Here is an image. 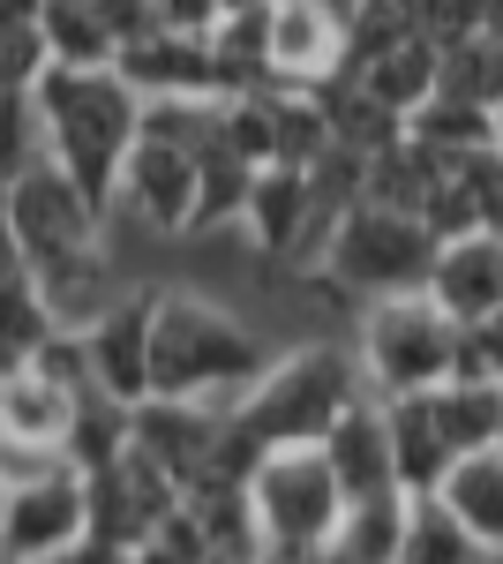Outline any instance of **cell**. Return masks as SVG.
Returning <instances> with one entry per match:
<instances>
[{
	"mask_svg": "<svg viewBox=\"0 0 503 564\" xmlns=\"http://www.w3.org/2000/svg\"><path fill=\"white\" fill-rule=\"evenodd\" d=\"M436 414H444V436L459 452L503 444V377H451V384H436Z\"/></svg>",
	"mask_w": 503,
	"mask_h": 564,
	"instance_id": "24",
	"label": "cell"
},
{
	"mask_svg": "<svg viewBox=\"0 0 503 564\" xmlns=\"http://www.w3.org/2000/svg\"><path fill=\"white\" fill-rule=\"evenodd\" d=\"M271 339L255 332L241 302L210 286H158V332H151V391L233 406L271 369Z\"/></svg>",
	"mask_w": 503,
	"mask_h": 564,
	"instance_id": "1",
	"label": "cell"
},
{
	"mask_svg": "<svg viewBox=\"0 0 503 564\" xmlns=\"http://www.w3.org/2000/svg\"><path fill=\"white\" fill-rule=\"evenodd\" d=\"M0 204H8V181H0Z\"/></svg>",
	"mask_w": 503,
	"mask_h": 564,
	"instance_id": "33",
	"label": "cell"
},
{
	"mask_svg": "<svg viewBox=\"0 0 503 564\" xmlns=\"http://www.w3.org/2000/svg\"><path fill=\"white\" fill-rule=\"evenodd\" d=\"M113 68H121L143 98H226V90H218V53H210V39H196V31H151L143 45H128Z\"/></svg>",
	"mask_w": 503,
	"mask_h": 564,
	"instance_id": "12",
	"label": "cell"
},
{
	"mask_svg": "<svg viewBox=\"0 0 503 564\" xmlns=\"http://www.w3.org/2000/svg\"><path fill=\"white\" fill-rule=\"evenodd\" d=\"M316 8H331V15H346V23H353V8H361V0H316Z\"/></svg>",
	"mask_w": 503,
	"mask_h": 564,
	"instance_id": "30",
	"label": "cell"
},
{
	"mask_svg": "<svg viewBox=\"0 0 503 564\" xmlns=\"http://www.w3.org/2000/svg\"><path fill=\"white\" fill-rule=\"evenodd\" d=\"M249 505H255L263 557L308 564V557H331V534L353 497H346V481H338L324 444H271L249 467Z\"/></svg>",
	"mask_w": 503,
	"mask_h": 564,
	"instance_id": "5",
	"label": "cell"
},
{
	"mask_svg": "<svg viewBox=\"0 0 503 564\" xmlns=\"http://www.w3.org/2000/svg\"><path fill=\"white\" fill-rule=\"evenodd\" d=\"M45 53H53L61 68H113V61H121V45L106 31L98 0H45Z\"/></svg>",
	"mask_w": 503,
	"mask_h": 564,
	"instance_id": "22",
	"label": "cell"
},
{
	"mask_svg": "<svg viewBox=\"0 0 503 564\" xmlns=\"http://www.w3.org/2000/svg\"><path fill=\"white\" fill-rule=\"evenodd\" d=\"M451 377H503V308H489L481 324H466V347Z\"/></svg>",
	"mask_w": 503,
	"mask_h": 564,
	"instance_id": "27",
	"label": "cell"
},
{
	"mask_svg": "<svg viewBox=\"0 0 503 564\" xmlns=\"http://www.w3.org/2000/svg\"><path fill=\"white\" fill-rule=\"evenodd\" d=\"M151 332H158V286H128L84 324V354H90V384L113 399H151Z\"/></svg>",
	"mask_w": 503,
	"mask_h": 564,
	"instance_id": "9",
	"label": "cell"
},
{
	"mask_svg": "<svg viewBox=\"0 0 503 564\" xmlns=\"http://www.w3.org/2000/svg\"><path fill=\"white\" fill-rule=\"evenodd\" d=\"M84 542H90V481L68 459L8 489V505H0V557L53 564V557H84Z\"/></svg>",
	"mask_w": 503,
	"mask_h": 564,
	"instance_id": "7",
	"label": "cell"
},
{
	"mask_svg": "<svg viewBox=\"0 0 503 564\" xmlns=\"http://www.w3.org/2000/svg\"><path fill=\"white\" fill-rule=\"evenodd\" d=\"M143 557H181V564H188V557H210V534H204V520H196V505H188V497H181L166 520L151 527Z\"/></svg>",
	"mask_w": 503,
	"mask_h": 564,
	"instance_id": "26",
	"label": "cell"
},
{
	"mask_svg": "<svg viewBox=\"0 0 503 564\" xmlns=\"http://www.w3.org/2000/svg\"><path fill=\"white\" fill-rule=\"evenodd\" d=\"M218 8H226V15H241V8H263V0H218Z\"/></svg>",
	"mask_w": 503,
	"mask_h": 564,
	"instance_id": "31",
	"label": "cell"
},
{
	"mask_svg": "<svg viewBox=\"0 0 503 564\" xmlns=\"http://www.w3.org/2000/svg\"><path fill=\"white\" fill-rule=\"evenodd\" d=\"M496 151H503V98H496Z\"/></svg>",
	"mask_w": 503,
	"mask_h": 564,
	"instance_id": "32",
	"label": "cell"
},
{
	"mask_svg": "<svg viewBox=\"0 0 503 564\" xmlns=\"http://www.w3.org/2000/svg\"><path fill=\"white\" fill-rule=\"evenodd\" d=\"M369 391L361 377V354L353 339H294V347L271 354V369L255 377L226 414H233V430L249 436L255 452H271V444H324L331 422Z\"/></svg>",
	"mask_w": 503,
	"mask_h": 564,
	"instance_id": "3",
	"label": "cell"
},
{
	"mask_svg": "<svg viewBox=\"0 0 503 564\" xmlns=\"http://www.w3.org/2000/svg\"><path fill=\"white\" fill-rule=\"evenodd\" d=\"M45 159V121L31 84H0V181H15L23 166Z\"/></svg>",
	"mask_w": 503,
	"mask_h": 564,
	"instance_id": "25",
	"label": "cell"
},
{
	"mask_svg": "<svg viewBox=\"0 0 503 564\" xmlns=\"http://www.w3.org/2000/svg\"><path fill=\"white\" fill-rule=\"evenodd\" d=\"M481 557V542L466 534V520L436 497V489H414V505H406V550L398 564H473Z\"/></svg>",
	"mask_w": 503,
	"mask_h": 564,
	"instance_id": "23",
	"label": "cell"
},
{
	"mask_svg": "<svg viewBox=\"0 0 503 564\" xmlns=\"http://www.w3.org/2000/svg\"><path fill=\"white\" fill-rule=\"evenodd\" d=\"M76 399H84V391L45 377L39 361H31V369H8V377H0V436H23V444H53V452H61V436L76 422Z\"/></svg>",
	"mask_w": 503,
	"mask_h": 564,
	"instance_id": "17",
	"label": "cell"
},
{
	"mask_svg": "<svg viewBox=\"0 0 503 564\" xmlns=\"http://www.w3.org/2000/svg\"><path fill=\"white\" fill-rule=\"evenodd\" d=\"M31 90H39V121H45V159L61 174H76L113 212L121 166L143 135V90L121 68H61V61H45V76Z\"/></svg>",
	"mask_w": 503,
	"mask_h": 564,
	"instance_id": "2",
	"label": "cell"
},
{
	"mask_svg": "<svg viewBox=\"0 0 503 564\" xmlns=\"http://www.w3.org/2000/svg\"><path fill=\"white\" fill-rule=\"evenodd\" d=\"M0 505H8V481H0Z\"/></svg>",
	"mask_w": 503,
	"mask_h": 564,
	"instance_id": "34",
	"label": "cell"
},
{
	"mask_svg": "<svg viewBox=\"0 0 503 564\" xmlns=\"http://www.w3.org/2000/svg\"><path fill=\"white\" fill-rule=\"evenodd\" d=\"M113 218L158 234V241H181L196 226V151L143 129L121 166V188H113Z\"/></svg>",
	"mask_w": 503,
	"mask_h": 564,
	"instance_id": "8",
	"label": "cell"
},
{
	"mask_svg": "<svg viewBox=\"0 0 503 564\" xmlns=\"http://www.w3.org/2000/svg\"><path fill=\"white\" fill-rule=\"evenodd\" d=\"M324 452H331L346 497H391V489H406V481H398V459H391V414H383L376 391H361V399L338 414L331 436H324Z\"/></svg>",
	"mask_w": 503,
	"mask_h": 564,
	"instance_id": "13",
	"label": "cell"
},
{
	"mask_svg": "<svg viewBox=\"0 0 503 564\" xmlns=\"http://www.w3.org/2000/svg\"><path fill=\"white\" fill-rule=\"evenodd\" d=\"M249 188H255V159L226 135V113H218V135L196 151V226H188V234H226V226H241ZM188 234H181V241H188Z\"/></svg>",
	"mask_w": 503,
	"mask_h": 564,
	"instance_id": "18",
	"label": "cell"
},
{
	"mask_svg": "<svg viewBox=\"0 0 503 564\" xmlns=\"http://www.w3.org/2000/svg\"><path fill=\"white\" fill-rule=\"evenodd\" d=\"M428 257H436V226L420 212H391V204H353L338 212L331 249L316 271H331L353 302H376V294H406V286H428Z\"/></svg>",
	"mask_w": 503,
	"mask_h": 564,
	"instance_id": "6",
	"label": "cell"
},
{
	"mask_svg": "<svg viewBox=\"0 0 503 564\" xmlns=\"http://www.w3.org/2000/svg\"><path fill=\"white\" fill-rule=\"evenodd\" d=\"M459 347H466V324L428 286L376 294V302L353 308V354H361V377H369L376 399H406V391L451 384Z\"/></svg>",
	"mask_w": 503,
	"mask_h": 564,
	"instance_id": "4",
	"label": "cell"
},
{
	"mask_svg": "<svg viewBox=\"0 0 503 564\" xmlns=\"http://www.w3.org/2000/svg\"><path fill=\"white\" fill-rule=\"evenodd\" d=\"M53 332H61V316H53V302H45L39 271L0 279V377H8V369H31Z\"/></svg>",
	"mask_w": 503,
	"mask_h": 564,
	"instance_id": "20",
	"label": "cell"
},
{
	"mask_svg": "<svg viewBox=\"0 0 503 564\" xmlns=\"http://www.w3.org/2000/svg\"><path fill=\"white\" fill-rule=\"evenodd\" d=\"M151 8H158V23H166V31H196V39H210V31H218V15H226L218 0H151Z\"/></svg>",
	"mask_w": 503,
	"mask_h": 564,
	"instance_id": "28",
	"label": "cell"
},
{
	"mask_svg": "<svg viewBox=\"0 0 503 564\" xmlns=\"http://www.w3.org/2000/svg\"><path fill=\"white\" fill-rule=\"evenodd\" d=\"M15 271H31V263H23V241L8 226V204H0V279H15Z\"/></svg>",
	"mask_w": 503,
	"mask_h": 564,
	"instance_id": "29",
	"label": "cell"
},
{
	"mask_svg": "<svg viewBox=\"0 0 503 564\" xmlns=\"http://www.w3.org/2000/svg\"><path fill=\"white\" fill-rule=\"evenodd\" d=\"M391 414V459H398V481L406 489H436L451 475L459 444L444 436V414H436V391H406V399H383Z\"/></svg>",
	"mask_w": 503,
	"mask_h": 564,
	"instance_id": "16",
	"label": "cell"
},
{
	"mask_svg": "<svg viewBox=\"0 0 503 564\" xmlns=\"http://www.w3.org/2000/svg\"><path fill=\"white\" fill-rule=\"evenodd\" d=\"M436 497L466 520V534L481 542V557H503V444L459 452L451 475L436 481Z\"/></svg>",
	"mask_w": 503,
	"mask_h": 564,
	"instance_id": "15",
	"label": "cell"
},
{
	"mask_svg": "<svg viewBox=\"0 0 503 564\" xmlns=\"http://www.w3.org/2000/svg\"><path fill=\"white\" fill-rule=\"evenodd\" d=\"M263 61L278 84H331L346 76V15L316 0H271L263 8Z\"/></svg>",
	"mask_w": 503,
	"mask_h": 564,
	"instance_id": "10",
	"label": "cell"
},
{
	"mask_svg": "<svg viewBox=\"0 0 503 564\" xmlns=\"http://www.w3.org/2000/svg\"><path fill=\"white\" fill-rule=\"evenodd\" d=\"M428 294L451 308L459 324H481L503 308V226H459L428 257Z\"/></svg>",
	"mask_w": 503,
	"mask_h": 564,
	"instance_id": "11",
	"label": "cell"
},
{
	"mask_svg": "<svg viewBox=\"0 0 503 564\" xmlns=\"http://www.w3.org/2000/svg\"><path fill=\"white\" fill-rule=\"evenodd\" d=\"M346 76H353L361 90H376L383 106H398V113L414 121V106H428L436 84H444V45L428 39V31H406V39L376 45L369 61H353Z\"/></svg>",
	"mask_w": 503,
	"mask_h": 564,
	"instance_id": "14",
	"label": "cell"
},
{
	"mask_svg": "<svg viewBox=\"0 0 503 564\" xmlns=\"http://www.w3.org/2000/svg\"><path fill=\"white\" fill-rule=\"evenodd\" d=\"M406 129H414L428 151L459 159V151H489V143H496V106L459 98V90H436L428 106H414V121H406Z\"/></svg>",
	"mask_w": 503,
	"mask_h": 564,
	"instance_id": "21",
	"label": "cell"
},
{
	"mask_svg": "<svg viewBox=\"0 0 503 564\" xmlns=\"http://www.w3.org/2000/svg\"><path fill=\"white\" fill-rule=\"evenodd\" d=\"M406 505H414V489H391V497H353L346 505V520H338L331 534V557L346 564H398V550H406Z\"/></svg>",
	"mask_w": 503,
	"mask_h": 564,
	"instance_id": "19",
	"label": "cell"
}]
</instances>
